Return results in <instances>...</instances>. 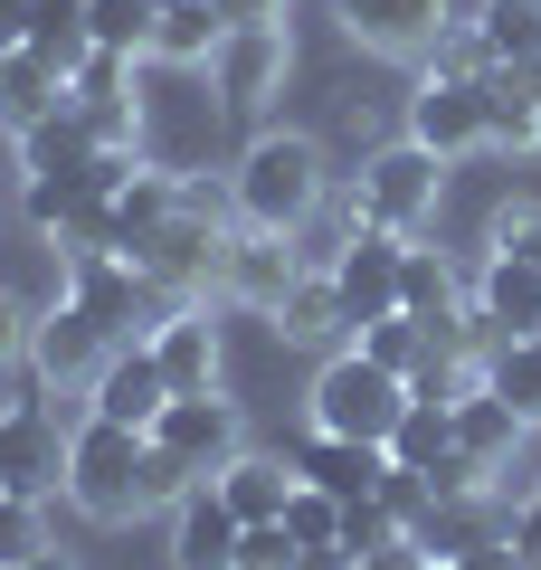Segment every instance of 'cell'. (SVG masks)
Instances as JSON below:
<instances>
[{
    "label": "cell",
    "mask_w": 541,
    "mask_h": 570,
    "mask_svg": "<svg viewBox=\"0 0 541 570\" xmlns=\"http://www.w3.org/2000/svg\"><path fill=\"white\" fill-rule=\"evenodd\" d=\"M219 181H228V209H238L247 228H285V238H295V228L333 200L323 134H304V124H257V134L228 153Z\"/></svg>",
    "instance_id": "1"
},
{
    "label": "cell",
    "mask_w": 541,
    "mask_h": 570,
    "mask_svg": "<svg viewBox=\"0 0 541 570\" xmlns=\"http://www.w3.org/2000/svg\"><path fill=\"white\" fill-rule=\"evenodd\" d=\"M142 456H153V428H124L86 409L67 428V504L86 523H134L142 513Z\"/></svg>",
    "instance_id": "2"
},
{
    "label": "cell",
    "mask_w": 541,
    "mask_h": 570,
    "mask_svg": "<svg viewBox=\"0 0 541 570\" xmlns=\"http://www.w3.org/2000/svg\"><path fill=\"white\" fill-rule=\"evenodd\" d=\"M400 409H409V381H400V371H381L361 343H342V352H323V362H314V390H304V428L390 448Z\"/></svg>",
    "instance_id": "3"
},
{
    "label": "cell",
    "mask_w": 541,
    "mask_h": 570,
    "mask_svg": "<svg viewBox=\"0 0 541 570\" xmlns=\"http://www.w3.org/2000/svg\"><path fill=\"white\" fill-rule=\"evenodd\" d=\"M446 171H456V163H437L427 142L390 134V142H371V153H361V171H352V200H361V219H371V228L427 238V228H437V209H446Z\"/></svg>",
    "instance_id": "4"
},
{
    "label": "cell",
    "mask_w": 541,
    "mask_h": 570,
    "mask_svg": "<svg viewBox=\"0 0 541 570\" xmlns=\"http://www.w3.org/2000/svg\"><path fill=\"white\" fill-rule=\"evenodd\" d=\"M77 390H39V400H10V428H0V485L10 494H67V428H77Z\"/></svg>",
    "instance_id": "5"
},
{
    "label": "cell",
    "mask_w": 541,
    "mask_h": 570,
    "mask_svg": "<svg viewBox=\"0 0 541 570\" xmlns=\"http://www.w3.org/2000/svg\"><path fill=\"white\" fill-rule=\"evenodd\" d=\"M58 295H67L77 314H96V324L115 333V343H124V333H153L142 314H161V305H153L161 285L142 276V266L124 257V247H77V257H58Z\"/></svg>",
    "instance_id": "6"
},
{
    "label": "cell",
    "mask_w": 541,
    "mask_h": 570,
    "mask_svg": "<svg viewBox=\"0 0 541 570\" xmlns=\"http://www.w3.org/2000/svg\"><path fill=\"white\" fill-rule=\"evenodd\" d=\"M295 276H304V257H295V238L285 228H228V247H219V276H209V305H238V314H276L285 295H295Z\"/></svg>",
    "instance_id": "7"
},
{
    "label": "cell",
    "mask_w": 541,
    "mask_h": 570,
    "mask_svg": "<svg viewBox=\"0 0 541 570\" xmlns=\"http://www.w3.org/2000/svg\"><path fill=\"white\" fill-rule=\"evenodd\" d=\"M142 343H153L171 400H190V390H228V333L209 324V295H171V305L153 314Z\"/></svg>",
    "instance_id": "8"
},
{
    "label": "cell",
    "mask_w": 541,
    "mask_h": 570,
    "mask_svg": "<svg viewBox=\"0 0 541 570\" xmlns=\"http://www.w3.org/2000/svg\"><path fill=\"white\" fill-rule=\"evenodd\" d=\"M285 77H295V39H285V20L228 29L219 58H209V96H219L228 115H266V105L285 96Z\"/></svg>",
    "instance_id": "9"
},
{
    "label": "cell",
    "mask_w": 541,
    "mask_h": 570,
    "mask_svg": "<svg viewBox=\"0 0 541 570\" xmlns=\"http://www.w3.org/2000/svg\"><path fill=\"white\" fill-rule=\"evenodd\" d=\"M153 448H171L190 475H219L228 456L247 448V409L228 400V390H190V400H161V419H153Z\"/></svg>",
    "instance_id": "10"
},
{
    "label": "cell",
    "mask_w": 541,
    "mask_h": 570,
    "mask_svg": "<svg viewBox=\"0 0 541 570\" xmlns=\"http://www.w3.org/2000/svg\"><path fill=\"white\" fill-rule=\"evenodd\" d=\"M400 257H409L400 228H371V219H361L352 238H342V257L323 266V276H333V295H342V314H352V333L381 324V314H400Z\"/></svg>",
    "instance_id": "11"
},
{
    "label": "cell",
    "mask_w": 541,
    "mask_h": 570,
    "mask_svg": "<svg viewBox=\"0 0 541 570\" xmlns=\"http://www.w3.org/2000/svg\"><path fill=\"white\" fill-rule=\"evenodd\" d=\"M105 352H115V333H105L96 314H77L67 295L39 305V333H29V371H39V390H77V400H86V381L105 371Z\"/></svg>",
    "instance_id": "12"
},
{
    "label": "cell",
    "mask_w": 541,
    "mask_h": 570,
    "mask_svg": "<svg viewBox=\"0 0 541 570\" xmlns=\"http://www.w3.org/2000/svg\"><path fill=\"white\" fill-rule=\"evenodd\" d=\"M333 20L352 48H371V58H427V39H437L446 20H456V0H333Z\"/></svg>",
    "instance_id": "13"
},
{
    "label": "cell",
    "mask_w": 541,
    "mask_h": 570,
    "mask_svg": "<svg viewBox=\"0 0 541 570\" xmlns=\"http://www.w3.org/2000/svg\"><path fill=\"white\" fill-rule=\"evenodd\" d=\"M409 142H427L437 163H475V153H484V86L419 77V86H409Z\"/></svg>",
    "instance_id": "14"
},
{
    "label": "cell",
    "mask_w": 541,
    "mask_h": 570,
    "mask_svg": "<svg viewBox=\"0 0 541 570\" xmlns=\"http://www.w3.org/2000/svg\"><path fill=\"white\" fill-rule=\"evenodd\" d=\"M161 400H171V381H161V362H153L142 333H124V343L105 352V371L86 381V409H96V419H124V428H153Z\"/></svg>",
    "instance_id": "15"
},
{
    "label": "cell",
    "mask_w": 541,
    "mask_h": 570,
    "mask_svg": "<svg viewBox=\"0 0 541 570\" xmlns=\"http://www.w3.org/2000/svg\"><path fill=\"white\" fill-rule=\"evenodd\" d=\"M285 466H295L304 485H323V494H342V504H361V494H381L390 448H371V438H323V428H304L295 448H285Z\"/></svg>",
    "instance_id": "16"
},
{
    "label": "cell",
    "mask_w": 541,
    "mask_h": 570,
    "mask_svg": "<svg viewBox=\"0 0 541 570\" xmlns=\"http://www.w3.org/2000/svg\"><path fill=\"white\" fill-rule=\"evenodd\" d=\"M465 305H475V276L456 266V247L409 238V257H400V314H419V324H427V343H437V324H456Z\"/></svg>",
    "instance_id": "17"
},
{
    "label": "cell",
    "mask_w": 541,
    "mask_h": 570,
    "mask_svg": "<svg viewBox=\"0 0 541 570\" xmlns=\"http://www.w3.org/2000/svg\"><path fill=\"white\" fill-rule=\"evenodd\" d=\"M171 570H238V513L209 475L171 504Z\"/></svg>",
    "instance_id": "18"
},
{
    "label": "cell",
    "mask_w": 541,
    "mask_h": 570,
    "mask_svg": "<svg viewBox=\"0 0 541 570\" xmlns=\"http://www.w3.org/2000/svg\"><path fill=\"white\" fill-rule=\"evenodd\" d=\"M266 333H276L285 352H342V343H352V314H342L333 276H323V266H304V276H295V295H285V305L266 314Z\"/></svg>",
    "instance_id": "19"
},
{
    "label": "cell",
    "mask_w": 541,
    "mask_h": 570,
    "mask_svg": "<svg viewBox=\"0 0 541 570\" xmlns=\"http://www.w3.org/2000/svg\"><path fill=\"white\" fill-rule=\"evenodd\" d=\"M475 305L494 333H532L541 324V257H513V247H484L475 266Z\"/></svg>",
    "instance_id": "20"
},
{
    "label": "cell",
    "mask_w": 541,
    "mask_h": 570,
    "mask_svg": "<svg viewBox=\"0 0 541 570\" xmlns=\"http://www.w3.org/2000/svg\"><path fill=\"white\" fill-rule=\"evenodd\" d=\"M522 438H532V428L513 419V400H494V390H465L456 400V448L475 456V466H494V485H513V456H522Z\"/></svg>",
    "instance_id": "21"
},
{
    "label": "cell",
    "mask_w": 541,
    "mask_h": 570,
    "mask_svg": "<svg viewBox=\"0 0 541 570\" xmlns=\"http://www.w3.org/2000/svg\"><path fill=\"white\" fill-rule=\"evenodd\" d=\"M86 163H96V124L77 105H58L48 124L20 134V181H86Z\"/></svg>",
    "instance_id": "22"
},
{
    "label": "cell",
    "mask_w": 541,
    "mask_h": 570,
    "mask_svg": "<svg viewBox=\"0 0 541 570\" xmlns=\"http://www.w3.org/2000/svg\"><path fill=\"white\" fill-rule=\"evenodd\" d=\"M209 485L228 494V513H238V523H276L285 494H295V466H285V456H266V448H238Z\"/></svg>",
    "instance_id": "23"
},
{
    "label": "cell",
    "mask_w": 541,
    "mask_h": 570,
    "mask_svg": "<svg viewBox=\"0 0 541 570\" xmlns=\"http://www.w3.org/2000/svg\"><path fill=\"white\" fill-rule=\"evenodd\" d=\"M228 39L219 20V0H161V20H153V58L142 67H209Z\"/></svg>",
    "instance_id": "24"
},
{
    "label": "cell",
    "mask_w": 541,
    "mask_h": 570,
    "mask_svg": "<svg viewBox=\"0 0 541 570\" xmlns=\"http://www.w3.org/2000/svg\"><path fill=\"white\" fill-rule=\"evenodd\" d=\"M67 105V77L48 58H29V48H10V58H0V134L20 142L29 124H48Z\"/></svg>",
    "instance_id": "25"
},
{
    "label": "cell",
    "mask_w": 541,
    "mask_h": 570,
    "mask_svg": "<svg viewBox=\"0 0 541 570\" xmlns=\"http://www.w3.org/2000/svg\"><path fill=\"white\" fill-rule=\"evenodd\" d=\"M484 153H541V96H522L513 67H484Z\"/></svg>",
    "instance_id": "26"
},
{
    "label": "cell",
    "mask_w": 541,
    "mask_h": 570,
    "mask_svg": "<svg viewBox=\"0 0 541 570\" xmlns=\"http://www.w3.org/2000/svg\"><path fill=\"white\" fill-rule=\"evenodd\" d=\"M446 456H456V409H446V400H419V390H409L400 428H390V466H419V475H437Z\"/></svg>",
    "instance_id": "27"
},
{
    "label": "cell",
    "mask_w": 541,
    "mask_h": 570,
    "mask_svg": "<svg viewBox=\"0 0 541 570\" xmlns=\"http://www.w3.org/2000/svg\"><path fill=\"white\" fill-rule=\"evenodd\" d=\"M484 390L513 400L522 428H541V333H503V343L484 352Z\"/></svg>",
    "instance_id": "28"
},
{
    "label": "cell",
    "mask_w": 541,
    "mask_h": 570,
    "mask_svg": "<svg viewBox=\"0 0 541 570\" xmlns=\"http://www.w3.org/2000/svg\"><path fill=\"white\" fill-rule=\"evenodd\" d=\"M29 58H48L67 86H77V67L96 58V39H86V0H39V20H29Z\"/></svg>",
    "instance_id": "29"
},
{
    "label": "cell",
    "mask_w": 541,
    "mask_h": 570,
    "mask_svg": "<svg viewBox=\"0 0 541 570\" xmlns=\"http://www.w3.org/2000/svg\"><path fill=\"white\" fill-rule=\"evenodd\" d=\"M465 20H475V39H484V48H494V67L541 58V0H475Z\"/></svg>",
    "instance_id": "30"
},
{
    "label": "cell",
    "mask_w": 541,
    "mask_h": 570,
    "mask_svg": "<svg viewBox=\"0 0 541 570\" xmlns=\"http://www.w3.org/2000/svg\"><path fill=\"white\" fill-rule=\"evenodd\" d=\"M153 0H86V39L115 48V58H153Z\"/></svg>",
    "instance_id": "31"
},
{
    "label": "cell",
    "mask_w": 541,
    "mask_h": 570,
    "mask_svg": "<svg viewBox=\"0 0 541 570\" xmlns=\"http://www.w3.org/2000/svg\"><path fill=\"white\" fill-rule=\"evenodd\" d=\"M352 343L371 352L381 371H400V381H419V362L437 352V343H427V324H419V314H381V324H361Z\"/></svg>",
    "instance_id": "32"
},
{
    "label": "cell",
    "mask_w": 541,
    "mask_h": 570,
    "mask_svg": "<svg viewBox=\"0 0 541 570\" xmlns=\"http://www.w3.org/2000/svg\"><path fill=\"white\" fill-rule=\"evenodd\" d=\"M484 67H494V48L475 39V20H446L437 39H427L419 77H456V86H484Z\"/></svg>",
    "instance_id": "33"
},
{
    "label": "cell",
    "mask_w": 541,
    "mask_h": 570,
    "mask_svg": "<svg viewBox=\"0 0 541 570\" xmlns=\"http://www.w3.org/2000/svg\"><path fill=\"white\" fill-rule=\"evenodd\" d=\"M276 523L295 532V551H323V542H342V494H323V485H304V475H295V494H285Z\"/></svg>",
    "instance_id": "34"
},
{
    "label": "cell",
    "mask_w": 541,
    "mask_h": 570,
    "mask_svg": "<svg viewBox=\"0 0 541 570\" xmlns=\"http://www.w3.org/2000/svg\"><path fill=\"white\" fill-rule=\"evenodd\" d=\"M39 551H48V504H39V494H10V485H0V570L39 561Z\"/></svg>",
    "instance_id": "35"
},
{
    "label": "cell",
    "mask_w": 541,
    "mask_h": 570,
    "mask_svg": "<svg viewBox=\"0 0 541 570\" xmlns=\"http://www.w3.org/2000/svg\"><path fill=\"white\" fill-rule=\"evenodd\" d=\"M484 247H513V257H541V200H494V219H484Z\"/></svg>",
    "instance_id": "36"
},
{
    "label": "cell",
    "mask_w": 541,
    "mask_h": 570,
    "mask_svg": "<svg viewBox=\"0 0 541 570\" xmlns=\"http://www.w3.org/2000/svg\"><path fill=\"white\" fill-rule=\"evenodd\" d=\"M295 532L285 523H238V570H295Z\"/></svg>",
    "instance_id": "37"
},
{
    "label": "cell",
    "mask_w": 541,
    "mask_h": 570,
    "mask_svg": "<svg viewBox=\"0 0 541 570\" xmlns=\"http://www.w3.org/2000/svg\"><path fill=\"white\" fill-rule=\"evenodd\" d=\"M190 485H200V475L180 466L171 448H153V456H142V513H171V504H180Z\"/></svg>",
    "instance_id": "38"
},
{
    "label": "cell",
    "mask_w": 541,
    "mask_h": 570,
    "mask_svg": "<svg viewBox=\"0 0 541 570\" xmlns=\"http://www.w3.org/2000/svg\"><path fill=\"white\" fill-rule=\"evenodd\" d=\"M381 504H390V513H400V523H409V532H419V523H427V513H437V494H427V475H419V466H390V475H381Z\"/></svg>",
    "instance_id": "39"
},
{
    "label": "cell",
    "mask_w": 541,
    "mask_h": 570,
    "mask_svg": "<svg viewBox=\"0 0 541 570\" xmlns=\"http://www.w3.org/2000/svg\"><path fill=\"white\" fill-rule=\"evenodd\" d=\"M29 333H39V305L0 285V371H20V362H29Z\"/></svg>",
    "instance_id": "40"
},
{
    "label": "cell",
    "mask_w": 541,
    "mask_h": 570,
    "mask_svg": "<svg viewBox=\"0 0 541 570\" xmlns=\"http://www.w3.org/2000/svg\"><path fill=\"white\" fill-rule=\"evenodd\" d=\"M503 542L522 551V570H541V485L522 494V504H513V494H503Z\"/></svg>",
    "instance_id": "41"
},
{
    "label": "cell",
    "mask_w": 541,
    "mask_h": 570,
    "mask_svg": "<svg viewBox=\"0 0 541 570\" xmlns=\"http://www.w3.org/2000/svg\"><path fill=\"white\" fill-rule=\"evenodd\" d=\"M446 570H522V551L503 542V523H494V532H475V542L446 551Z\"/></svg>",
    "instance_id": "42"
},
{
    "label": "cell",
    "mask_w": 541,
    "mask_h": 570,
    "mask_svg": "<svg viewBox=\"0 0 541 570\" xmlns=\"http://www.w3.org/2000/svg\"><path fill=\"white\" fill-rule=\"evenodd\" d=\"M361 570H427V542L409 532V542H390V551H361Z\"/></svg>",
    "instance_id": "43"
},
{
    "label": "cell",
    "mask_w": 541,
    "mask_h": 570,
    "mask_svg": "<svg viewBox=\"0 0 541 570\" xmlns=\"http://www.w3.org/2000/svg\"><path fill=\"white\" fill-rule=\"evenodd\" d=\"M29 20H39V0H0V58L29 48Z\"/></svg>",
    "instance_id": "44"
},
{
    "label": "cell",
    "mask_w": 541,
    "mask_h": 570,
    "mask_svg": "<svg viewBox=\"0 0 541 570\" xmlns=\"http://www.w3.org/2000/svg\"><path fill=\"white\" fill-rule=\"evenodd\" d=\"M228 29H257V20H285V0H219Z\"/></svg>",
    "instance_id": "45"
},
{
    "label": "cell",
    "mask_w": 541,
    "mask_h": 570,
    "mask_svg": "<svg viewBox=\"0 0 541 570\" xmlns=\"http://www.w3.org/2000/svg\"><path fill=\"white\" fill-rule=\"evenodd\" d=\"M295 570H361V561H352V551H342V542H323V551H304Z\"/></svg>",
    "instance_id": "46"
},
{
    "label": "cell",
    "mask_w": 541,
    "mask_h": 570,
    "mask_svg": "<svg viewBox=\"0 0 541 570\" xmlns=\"http://www.w3.org/2000/svg\"><path fill=\"white\" fill-rule=\"evenodd\" d=\"M20 570H77V561H67V551H58V542H48V551H39V561H20Z\"/></svg>",
    "instance_id": "47"
},
{
    "label": "cell",
    "mask_w": 541,
    "mask_h": 570,
    "mask_svg": "<svg viewBox=\"0 0 541 570\" xmlns=\"http://www.w3.org/2000/svg\"><path fill=\"white\" fill-rule=\"evenodd\" d=\"M513 77H522V96H541V58H522V67H513Z\"/></svg>",
    "instance_id": "48"
},
{
    "label": "cell",
    "mask_w": 541,
    "mask_h": 570,
    "mask_svg": "<svg viewBox=\"0 0 541 570\" xmlns=\"http://www.w3.org/2000/svg\"><path fill=\"white\" fill-rule=\"evenodd\" d=\"M0 428H10V400H0Z\"/></svg>",
    "instance_id": "49"
},
{
    "label": "cell",
    "mask_w": 541,
    "mask_h": 570,
    "mask_svg": "<svg viewBox=\"0 0 541 570\" xmlns=\"http://www.w3.org/2000/svg\"><path fill=\"white\" fill-rule=\"evenodd\" d=\"M427 570H446V561H427Z\"/></svg>",
    "instance_id": "50"
},
{
    "label": "cell",
    "mask_w": 541,
    "mask_h": 570,
    "mask_svg": "<svg viewBox=\"0 0 541 570\" xmlns=\"http://www.w3.org/2000/svg\"><path fill=\"white\" fill-rule=\"evenodd\" d=\"M153 10H161V0H153Z\"/></svg>",
    "instance_id": "51"
},
{
    "label": "cell",
    "mask_w": 541,
    "mask_h": 570,
    "mask_svg": "<svg viewBox=\"0 0 541 570\" xmlns=\"http://www.w3.org/2000/svg\"><path fill=\"white\" fill-rule=\"evenodd\" d=\"M532 333H541V324H532Z\"/></svg>",
    "instance_id": "52"
}]
</instances>
